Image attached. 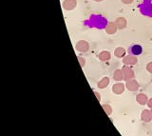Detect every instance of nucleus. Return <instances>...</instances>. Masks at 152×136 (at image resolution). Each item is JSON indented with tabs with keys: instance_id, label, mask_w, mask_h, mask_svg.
<instances>
[{
	"instance_id": "1",
	"label": "nucleus",
	"mask_w": 152,
	"mask_h": 136,
	"mask_svg": "<svg viewBox=\"0 0 152 136\" xmlns=\"http://www.w3.org/2000/svg\"><path fill=\"white\" fill-rule=\"evenodd\" d=\"M128 52H129L131 55L137 56V55L142 54V52H143V48H142V46H140V45H132V46L128 49Z\"/></svg>"
}]
</instances>
